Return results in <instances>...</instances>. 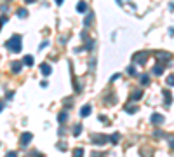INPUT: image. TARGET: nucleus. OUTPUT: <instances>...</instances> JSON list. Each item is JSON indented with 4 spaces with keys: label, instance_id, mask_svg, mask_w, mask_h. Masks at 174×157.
<instances>
[{
    "label": "nucleus",
    "instance_id": "nucleus-1",
    "mask_svg": "<svg viewBox=\"0 0 174 157\" xmlns=\"http://www.w3.org/2000/svg\"><path fill=\"white\" fill-rule=\"evenodd\" d=\"M5 49H9L11 52H21V49H23L21 35H12V37L5 42Z\"/></svg>",
    "mask_w": 174,
    "mask_h": 157
},
{
    "label": "nucleus",
    "instance_id": "nucleus-2",
    "mask_svg": "<svg viewBox=\"0 0 174 157\" xmlns=\"http://www.w3.org/2000/svg\"><path fill=\"white\" fill-rule=\"evenodd\" d=\"M148 51H141V52H136V54H133V61L136 65H145L146 60H148Z\"/></svg>",
    "mask_w": 174,
    "mask_h": 157
},
{
    "label": "nucleus",
    "instance_id": "nucleus-3",
    "mask_svg": "<svg viewBox=\"0 0 174 157\" xmlns=\"http://www.w3.org/2000/svg\"><path fill=\"white\" fill-rule=\"evenodd\" d=\"M91 141L94 145H105L108 141V136H105V134H94V136H91Z\"/></svg>",
    "mask_w": 174,
    "mask_h": 157
},
{
    "label": "nucleus",
    "instance_id": "nucleus-4",
    "mask_svg": "<svg viewBox=\"0 0 174 157\" xmlns=\"http://www.w3.org/2000/svg\"><path fill=\"white\" fill-rule=\"evenodd\" d=\"M150 121H152V124L158 126V124H162V122H164V115H160V114H152Z\"/></svg>",
    "mask_w": 174,
    "mask_h": 157
},
{
    "label": "nucleus",
    "instance_id": "nucleus-5",
    "mask_svg": "<svg viewBox=\"0 0 174 157\" xmlns=\"http://www.w3.org/2000/svg\"><path fill=\"white\" fill-rule=\"evenodd\" d=\"M31 138H33V134H31V133H23V136H21V145H23V147H26V145L31 141Z\"/></svg>",
    "mask_w": 174,
    "mask_h": 157
},
{
    "label": "nucleus",
    "instance_id": "nucleus-6",
    "mask_svg": "<svg viewBox=\"0 0 174 157\" xmlns=\"http://www.w3.org/2000/svg\"><path fill=\"white\" fill-rule=\"evenodd\" d=\"M92 108H91V105H84V107L80 108V117H87V115H91Z\"/></svg>",
    "mask_w": 174,
    "mask_h": 157
},
{
    "label": "nucleus",
    "instance_id": "nucleus-7",
    "mask_svg": "<svg viewBox=\"0 0 174 157\" xmlns=\"http://www.w3.org/2000/svg\"><path fill=\"white\" fill-rule=\"evenodd\" d=\"M155 56H157L158 60H164V61H169V60L172 58V56L169 54V52H164V51H158V52H157V54H155Z\"/></svg>",
    "mask_w": 174,
    "mask_h": 157
},
{
    "label": "nucleus",
    "instance_id": "nucleus-8",
    "mask_svg": "<svg viewBox=\"0 0 174 157\" xmlns=\"http://www.w3.org/2000/svg\"><path fill=\"white\" fill-rule=\"evenodd\" d=\"M21 65H24V63H21V61H12V63H11V70H12L14 73H18V72L21 70Z\"/></svg>",
    "mask_w": 174,
    "mask_h": 157
},
{
    "label": "nucleus",
    "instance_id": "nucleus-9",
    "mask_svg": "<svg viewBox=\"0 0 174 157\" xmlns=\"http://www.w3.org/2000/svg\"><path fill=\"white\" fill-rule=\"evenodd\" d=\"M92 19H94V14H92V12H91V14H87V16H85V21H84V26H85V28H89V26L92 25Z\"/></svg>",
    "mask_w": 174,
    "mask_h": 157
},
{
    "label": "nucleus",
    "instance_id": "nucleus-10",
    "mask_svg": "<svg viewBox=\"0 0 174 157\" xmlns=\"http://www.w3.org/2000/svg\"><path fill=\"white\" fill-rule=\"evenodd\" d=\"M77 11H78V12H85V11H87V4L84 2V0H80V2L77 4Z\"/></svg>",
    "mask_w": 174,
    "mask_h": 157
},
{
    "label": "nucleus",
    "instance_id": "nucleus-11",
    "mask_svg": "<svg viewBox=\"0 0 174 157\" xmlns=\"http://www.w3.org/2000/svg\"><path fill=\"white\" fill-rule=\"evenodd\" d=\"M40 70H42V73H43V75H51V72H52L51 65H42V67H40Z\"/></svg>",
    "mask_w": 174,
    "mask_h": 157
},
{
    "label": "nucleus",
    "instance_id": "nucleus-12",
    "mask_svg": "<svg viewBox=\"0 0 174 157\" xmlns=\"http://www.w3.org/2000/svg\"><path fill=\"white\" fill-rule=\"evenodd\" d=\"M153 73H155V75H162V73H164V65H162V63H160V65H155V67H153Z\"/></svg>",
    "mask_w": 174,
    "mask_h": 157
},
{
    "label": "nucleus",
    "instance_id": "nucleus-13",
    "mask_svg": "<svg viewBox=\"0 0 174 157\" xmlns=\"http://www.w3.org/2000/svg\"><path fill=\"white\" fill-rule=\"evenodd\" d=\"M23 63H24L26 67H31V65H33V56H30V54L24 56V58H23Z\"/></svg>",
    "mask_w": 174,
    "mask_h": 157
},
{
    "label": "nucleus",
    "instance_id": "nucleus-14",
    "mask_svg": "<svg viewBox=\"0 0 174 157\" xmlns=\"http://www.w3.org/2000/svg\"><path fill=\"white\" fill-rule=\"evenodd\" d=\"M164 99H165V107H169V105H171V93L167 89L164 91Z\"/></svg>",
    "mask_w": 174,
    "mask_h": 157
},
{
    "label": "nucleus",
    "instance_id": "nucleus-15",
    "mask_svg": "<svg viewBox=\"0 0 174 157\" xmlns=\"http://www.w3.org/2000/svg\"><path fill=\"white\" fill-rule=\"evenodd\" d=\"M66 119H68V114H66V112H61V114L58 115V121H59L61 124H63V122H66Z\"/></svg>",
    "mask_w": 174,
    "mask_h": 157
},
{
    "label": "nucleus",
    "instance_id": "nucleus-16",
    "mask_svg": "<svg viewBox=\"0 0 174 157\" xmlns=\"http://www.w3.org/2000/svg\"><path fill=\"white\" fill-rule=\"evenodd\" d=\"M80 133H82V126L77 124V126L73 128V136H80Z\"/></svg>",
    "mask_w": 174,
    "mask_h": 157
},
{
    "label": "nucleus",
    "instance_id": "nucleus-17",
    "mask_svg": "<svg viewBox=\"0 0 174 157\" xmlns=\"http://www.w3.org/2000/svg\"><path fill=\"white\" fill-rule=\"evenodd\" d=\"M110 141H111V143H118V141H120V134H118V133H113L111 138H110Z\"/></svg>",
    "mask_w": 174,
    "mask_h": 157
},
{
    "label": "nucleus",
    "instance_id": "nucleus-18",
    "mask_svg": "<svg viewBox=\"0 0 174 157\" xmlns=\"http://www.w3.org/2000/svg\"><path fill=\"white\" fill-rule=\"evenodd\" d=\"M73 157H84V148H75L73 150Z\"/></svg>",
    "mask_w": 174,
    "mask_h": 157
},
{
    "label": "nucleus",
    "instance_id": "nucleus-19",
    "mask_svg": "<svg viewBox=\"0 0 174 157\" xmlns=\"http://www.w3.org/2000/svg\"><path fill=\"white\" fill-rule=\"evenodd\" d=\"M125 110H127L129 114H134V112H138V107H134V105H127Z\"/></svg>",
    "mask_w": 174,
    "mask_h": 157
},
{
    "label": "nucleus",
    "instance_id": "nucleus-20",
    "mask_svg": "<svg viewBox=\"0 0 174 157\" xmlns=\"http://www.w3.org/2000/svg\"><path fill=\"white\" fill-rule=\"evenodd\" d=\"M28 16V11L26 9H19L18 11V18H26Z\"/></svg>",
    "mask_w": 174,
    "mask_h": 157
},
{
    "label": "nucleus",
    "instance_id": "nucleus-21",
    "mask_svg": "<svg viewBox=\"0 0 174 157\" xmlns=\"http://www.w3.org/2000/svg\"><path fill=\"white\" fill-rule=\"evenodd\" d=\"M141 84H143V86H148V84H150L148 75H141Z\"/></svg>",
    "mask_w": 174,
    "mask_h": 157
},
{
    "label": "nucleus",
    "instance_id": "nucleus-22",
    "mask_svg": "<svg viewBox=\"0 0 174 157\" xmlns=\"http://www.w3.org/2000/svg\"><path fill=\"white\" fill-rule=\"evenodd\" d=\"M141 98H143V93H141V91H134L133 99H141Z\"/></svg>",
    "mask_w": 174,
    "mask_h": 157
},
{
    "label": "nucleus",
    "instance_id": "nucleus-23",
    "mask_svg": "<svg viewBox=\"0 0 174 157\" xmlns=\"http://www.w3.org/2000/svg\"><path fill=\"white\" fill-rule=\"evenodd\" d=\"M167 86H174V75H169L167 77Z\"/></svg>",
    "mask_w": 174,
    "mask_h": 157
},
{
    "label": "nucleus",
    "instance_id": "nucleus-24",
    "mask_svg": "<svg viewBox=\"0 0 174 157\" xmlns=\"http://www.w3.org/2000/svg\"><path fill=\"white\" fill-rule=\"evenodd\" d=\"M127 73H129V75H136V68H134V67H129V68H127Z\"/></svg>",
    "mask_w": 174,
    "mask_h": 157
},
{
    "label": "nucleus",
    "instance_id": "nucleus-25",
    "mask_svg": "<svg viewBox=\"0 0 174 157\" xmlns=\"http://www.w3.org/2000/svg\"><path fill=\"white\" fill-rule=\"evenodd\" d=\"M153 136H155V138H162V136H164V133H162V131H158V129H157V131H155V133H153Z\"/></svg>",
    "mask_w": 174,
    "mask_h": 157
},
{
    "label": "nucleus",
    "instance_id": "nucleus-26",
    "mask_svg": "<svg viewBox=\"0 0 174 157\" xmlns=\"http://www.w3.org/2000/svg\"><path fill=\"white\" fill-rule=\"evenodd\" d=\"M118 79H120V73H115V75H113L110 80H111V82H115V80H118Z\"/></svg>",
    "mask_w": 174,
    "mask_h": 157
},
{
    "label": "nucleus",
    "instance_id": "nucleus-27",
    "mask_svg": "<svg viewBox=\"0 0 174 157\" xmlns=\"http://www.w3.org/2000/svg\"><path fill=\"white\" fill-rule=\"evenodd\" d=\"M5 157H18V154H16V152H7Z\"/></svg>",
    "mask_w": 174,
    "mask_h": 157
},
{
    "label": "nucleus",
    "instance_id": "nucleus-28",
    "mask_svg": "<svg viewBox=\"0 0 174 157\" xmlns=\"http://www.w3.org/2000/svg\"><path fill=\"white\" fill-rule=\"evenodd\" d=\"M169 9H171V11H174V4H172V2L169 4Z\"/></svg>",
    "mask_w": 174,
    "mask_h": 157
},
{
    "label": "nucleus",
    "instance_id": "nucleus-29",
    "mask_svg": "<svg viewBox=\"0 0 174 157\" xmlns=\"http://www.w3.org/2000/svg\"><path fill=\"white\" fill-rule=\"evenodd\" d=\"M171 147L174 148V138H171Z\"/></svg>",
    "mask_w": 174,
    "mask_h": 157
},
{
    "label": "nucleus",
    "instance_id": "nucleus-30",
    "mask_svg": "<svg viewBox=\"0 0 174 157\" xmlns=\"http://www.w3.org/2000/svg\"><path fill=\"white\" fill-rule=\"evenodd\" d=\"M24 2H26V4H33V2H35V0H24Z\"/></svg>",
    "mask_w": 174,
    "mask_h": 157
},
{
    "label": "nucleus",
    "instance_id": "nucleus-31",
    "mask_svg": "<svg viewBox=\"0 0 174 157\" xmlns=\"http://www.w3.org/2000/svg\"><path fill=\"white\" fill-rule=\"evenodd\" d=\"M56 4H58V5H61V4H63V0H56Z\"/></svg>",
    "mask_w": 174,
    "mask_h": 157
}]
</instances>
